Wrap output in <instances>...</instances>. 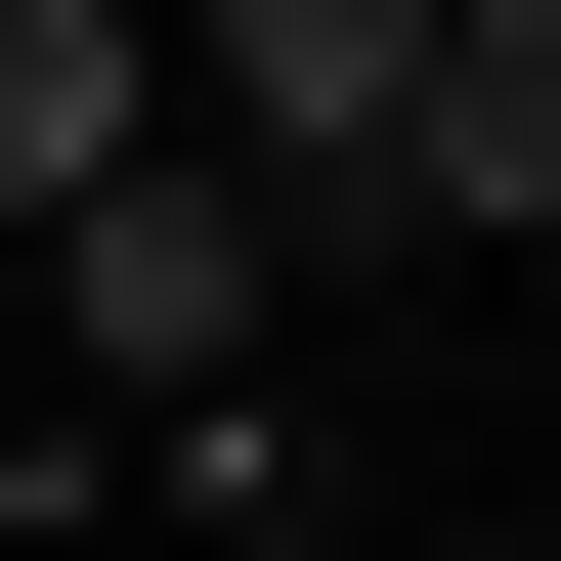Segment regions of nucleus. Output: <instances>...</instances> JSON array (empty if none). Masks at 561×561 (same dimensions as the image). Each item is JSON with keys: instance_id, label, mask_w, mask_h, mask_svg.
<instances>
[{"instance_id": "nucleus-3", "label": "nucleus", "mask_w": 561, "mask_h": 561, "mask_svg": "<svg viewBox=\"0 0 561 561\" xmlns=\"http://www.w3.org/2000/svg\"><path fill=\"white\" fill-rule=\"evenodd\" d=\"M389 216H476V260H561V0H476V44H432V130H389Z\"/></svg>"}, {"instance_id": "nucleus-2", "label": "nucleus", "mask_w": 561, "mask_h": 561, "mask_svg": "<svg viewBox=\"0 0 561 561\" xmlns=\"http://www.w3.org/2000/svg\"><path fill=\"white\" fill-rule=\"evenodd\" d=\"M130 130H173V0H0V260H44Z\"/></svg>"}, {"instance_id": "nucleus-1", "label": "nucleus", "mask_w": 561, "mask_h": 561, "mask_svg": "<svg viewBox=\"0 0 561 561\" xmlns=\"http://www.w3.org/2000/svg\"><path fill=\"white\" fill-rule=\"evenodd\" d=\"M432 44H476V0H173V130L346 260V216H389V130H432Z\"/></svg>"}]
</instances>
